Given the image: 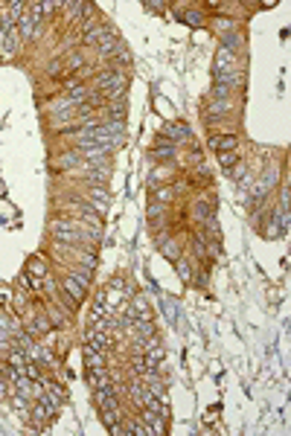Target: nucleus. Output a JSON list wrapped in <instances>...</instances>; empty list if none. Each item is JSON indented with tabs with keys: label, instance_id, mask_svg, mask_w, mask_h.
Masks as SVG:
<instances>
[{
	"label": "nucleus",
	"instance_id": "21",
	"mask_svg": "<svg viewBox=\"0 0 291 436\" xmlns=\"http://www.w3.org/2000/svg\"><path fill=\"white\" fill-rule=\"evenodd\" d=\"M119 419H122V416H119V407H108V410H102V422H105L108 428H114Z\"/></svg>",
	"mask_w": 291,
	"mask_h": 436
},
{
	"label": "nucleus",
	"instance_id": "8",
	"mask_svg": "<svg viewBox=\"0 0 291 436\" xmlns=\"http://www.w3.org/2000/svg\"><path fill=\"white\" fill-rule=\"evenodd\" d=\"M85 364H88V370H99V367H105V352H99V349H93V346L85 343Z\"/></svg>",
	"mask_w": 291,
	"mask_h": 436
},
{
	"label": "nucleus",
	"instance_id": "32",
	"mask_svg": "<svg viewBox=\"0 0 291 436\" xmlns=\"http://www.w3.org/2000/svg\"><path fill=\"white\" fill-rule=\"evenodd\" d=\"M178 276H180L183 282H189V279H192V268H189L186 262H178Z\"/></svg>",
	"mask_w": 291,
	"mask_h": 436
},
{
	"label": "nucleus",
	"instance_id": "12",
	"mask_svg": "<svg viewBox=\"0 0 291 436\" xmlns=\"http://www.w3.org/2000/svg\"><path fill=\"white\" fill-rule=\"evenodd\" d=\"M152 154H155V157H160V160H172V157H175V143H172V140H157V143H155V149H152Z\"/></svg>",
	"mask_w": 291,
	"mask_h": 436
},
{
	"label": "nucleus",
	"instance_id": "1",
	"mask_svg": "<svg viewBox=\"0 0 291 436\" xmlns=\"http://www.w3.org/2000/svg\"><path fill=\"white\" fill-rule=\"evenodd\" d=\"M18 47H21V35H18V29H15V26H3V38H0V53L6 55V58H12V55L18 53Z\"/></svg>",
	"mask_w": 291,
	"mask_h": 436
},
{
	"label": "nucleus",
	"instance_id": "29",
	"mask_svg": "<svg viewBox=\"0 0 291 436\" xmlns=\"http://www.w3.org/2000/svg\"><path fill=\"white\" fill-rule=\"evenodd\" d=\"M155 201H157V204H163V207H166V204H169V201H172V189H166V186H163V189H157V192H155Z\"/></svg>",
	"mask_w": 291,
	"mask_h": 436
},
{
	"label": "nucleus",
	"instance_id": "9",
	"mask_svg": "<svg viewBox=\"0 0 291 436\" xmlns=\"http://www.w3.org/2000/svg\"><path fill=\"white\" fill-rule=\"evenodd\" d=\"M163 134H166L169 140H192V131H189L186 125H180V122H169V125H163Z\"/></svg>",
	"mask_w": 291,
	"mask_h": 436
},
{
	"label": "nucleus",
	"instance_id": "20",
	"mask_svg": "<svg viewBox=\"0 0 291 436\" xmlns=\"http://www.w3.org/2000/svg\"><path fill=\"white\" fill-rule=\"evenodd\" d=\"M90 201H96V204H108L111 195H108L105 186H90Z\"/></svg>",
	"mask_w": 291,
	"mask_h": 436
},
{
	"label": "nucleus",
	"instance_id": "14",
	"mask_svg": "<svg viewBox=\"0 0 291 436\" xmlns=\"http://www.w3.org/2000/svg\"><path fill=\"white\" fill-rule=\"evenodd\" d=\"M210 149L230 152V149H236V137H233V134H227V137H210Z\"/></svg>",
	"mask_w": 291,
	"mask_h": 436
},
{
	"label": "nucleus",
	"instance_id": "13",
	"mask_svg": "<svg viewBox=\"0 0 291 436\" xmlns=\"http://www.w3.org/2000/svg\"><path fill=\"white\" fill-rule=\"evenodd\" d=\"M143 358H146V367H149V370H157V367L163 364V358H166V352H163L160 346H152L149 352H143Z\"/></svg>",
	"mask_w": 291,
	"mask_h": 436
},
{
	"label": "nucleus",
	"instance_id": "27",
	"mask_svg": "<svg viewBox=\"0 0 291 436\" xmlns=\"http://www.w3.org/2000/svg\"><path fill=\"white\" fill-rule=\"evenodd\" d=\"M166 177H169V166H160V169H155V172H152L149 183L155 186V183H160V180H166Z\"/></svg>",
	"mask_w": 291,
	"mask_h": 436
},
{
	"label": "nucleus",
	"instance_id": "34",
	"mask_svg": "<svg viewBox=\"0 0 291 436\" xmlns=\"http://www.w3.org/2000/svg\"><path fill=\"white\" fill-rule=\"evenodd\" d=\"M230 87H222V85H216V87H213V96H216V99H230Z\"/></svg>",
	"mask_w": 291,
	"mask_h": 436
},
{
	"label": "nucleus",
	"instance_id": "22",
	"mask_svg": "<svg viewBox=\"0 0 291 436\" xmlns=\"http://www.w3.org/2000/svg\"><path fill=\"white\" fill-rule=\"evenodd\" d=\"M111 434H114V436H125V434L134 436V422H122V419H119L114 428H111Z\"/></svg>",
	"mask_w": 291,
	"mask_h": 436
},
{
	"label": "nucleus",
	"instance_id": "25",
	"mask_svg": "<svg viewBox=\"0 0 291 436\" xmlns=\"http://www.w3.org/2000/svg\"><path fill=\"white\" fill-rule=\"evenodd\" d=\"M67 6V18L70 21H79L82 18V0H73V3H64Z\"/></svg>",
	"mask_w": 291,
	"mask_h": 436
},
{
	"label": "nucleus",
	"instance_id": "36",
	"mask_svg": "<svg viewBox=\"0 0 291 436\" xmlns=\"http://www.w3.org/2000/svg\"><path fill=\"white\" fill-rule=\"evenodd\" d=\"M230 177H236V180H242V177H247V169H245V163H239L236 169L230 172Z\"/></svg>",
	"mask_w": 291,
	"mask_h": 436
},
{
	"label": "nucleus",
	"instance_id": "11",
	"mask_svg": "<svg viewBox=\"0 0 291 436\" xmlns=\"http://www.w3.org/2000/svg\"><path fill=\"white\" fill-rule=\"evenodd\" d=\"M90 387H93V390L114 387V384H111V372H108L105 367H99V370H90Z\"/></svg>",
	"mask_w": 291,
	"mask_h": 436
},
{
	"label": "nucleus",
	"instance_id": "31",
	"mask_svg": "<svg viewBox=\"0 0 291 436\" xmlns=\"http://www.w3.org/2000/svg\"><path fill=\"white\" fill-rule=\"evenodd\" d=\"M85 64V55L82 53H70V58H67V67L70 70H76V67H82Z\"/></svg>",
	"mask_w": 291,
	"mask_h": 436
},
{
	"label": "nucleus",
	"instance_id": "4",
	"mask_svg": "<svg viewBox=\"0 0 291 436\" xmlns=\"http://www.w3.org/2000/svg\"><path fill=\"white\" fill-rule=\"evenodd\" d=\"M15 29H18L21 41H26V38H35V35H38V23L29 18V12H23V15H21V21H18V26H15Z\"/></svg>",
	"mask_w": 291,
	"mask_h": 436
},
{
	"label": "nucleus",
	"instance_id": "23",
	"mask_svg": "<svg viewBox=\"0 0 291 436\" xmlns=\"http://www.w3.org/2000/svg\"><path fill=\"white\" fill-rule=\"evenodd\" d=\"M79 262H82V271H96V256L93 253H79Z\"/></svg>",
	"mask_w": 291,
	"mask_h": 436
},
{
	"label": "nucleus",
	"instance_id": "18",
	"mask_svg": "<svg viewBox=\"0 0 291 436\" xmlns=\"http://www.w3.org/2000/svg\"><path fill=\"white\" fill-rule=\"evenodd\" d=\"M160 247H163V256H166V259H172V262H178V253H180V247H178V241H172V239H166V241H160Z\"/></svg>",
	"mask_w": 291,
	"mask_h": 436
},
{
	"label": "nucleus",
	"instance_id": "41",
	"mask_svg": "<svg viewBox=\"0 0 291 436\" xmlns=\"http://www.w3.org/2000/svg\"><path fill=\"white\" fill-rule=\"evenodd\" d=\"M58 70H61V61H58V58H56V61H53V64L47 67V73H50V76H56Z\"/></svg>",
	"mask_w": 291,
	"mask_h": 436
},
{
	"label": "nucleus",
	"instance_id": "38",
	"mask_svg": "<svg viewBox=\"0 0 291 436\" xmlns=\"http://www.w3.org/2000/svg\"><path fill=\"white\" fill-rule=\"evenodd\" d=\"M64 87H67V93H73V90L82 87V85H79V79H64Z\"/></svg>",
	"mask_w": 291,
	"mask_h": 436
},
{
	"label": "nucleus",
	"instance_id": "30",
	"mask_svg": "<svg viewBox=\"0 0 291 436\" xmlns=\"http://www.w3.org/2000/svg\"><path fill=\"white\" fill-rule=\"evenodd\" d=\"M219 163L224 166V169H233V163H236V152H222V154H219Z\"/></svg>",
	"mask_w": 291,
	"mask_h": 436
},
{
	"label": "nucleus",
	"instance_id": "7",
	"mask_svg": "<svg viewBox=\"0 0 291 436\" xmlns=\"http://www.w3.org/2000/svg\"><path fill=\"white\" fill-rule=\"evenodd\" d=\"M64 291H67V297H73L76 303H82V300H85V291H88V288H85V285H82L79 279H73V276L67 273V279H64Z\"/></svg>",
	"mask_w": 291,
	"mask_h": 436
},
{
	"label": "nucleus",
	"instance_id": "16",
	"mask_svg": "<svg viewBox=\"0 0 291 436\" xmlns=\"http://www.w3.org/2000/svg\"><path fill=\"white\" fill-rule=\"evenodd\" d=\"M41 384H44V392H50L53 398H56L58 404H64V390L58 387V384H53V381H47V378H41Z\"/></svg>",
	"mask_w": 291,
	"mask_h": 436
},
{
	"label": "nucleus",
	"instance_id": "19",
	"mask_svg": "<svg viewBox=\"0 0 291 436\" xmlns=\"http://www.w3.org/2000/svg\"><path fill=\"white\" fill-rule=\"evenodd\" d=\"M128 392H131V398H134V407H143V404H140V395H143L140 378H131V381H128Z\"/></svg>",
	"mask_w": 291,
	"mask_h": 436
},
{
	"label": "nucleus",
	"instance_id": "2",
	"mask_svg": "<svg viewBox=\"0 0 291 436\" xmlns=\"http://www.w3.org/2000/svg\"><path fill=\"white\" fill-rule=\"evenodd\" d=\"M93 401L99 404V410H108V407H119V395H116V387H102V390H93Z\"/></svg>",
	"mask_w": 291,
	"mask_h": 436
},
{
	"label": "nucleus",
	"instance_id": "37",
	"mask_svg": "<svg viewBox=\"0 0 291 436\" xmlns=\"http://www.w3.org/2000/svg\"><path fill=\"white\" fill-rule=\"evenodd\" d=\"M143 6H146V9H152V12L163 9V3H160V0H143Z\"/></svg>",
	"mask_w": 291,
	"mask_h": 436
},
{
	"label": "nucleus",
	"instance_id": "10",
	"mask_svg": "<svg viewBox=\"0 0 291 436\" xmlns=\"http://www.w3.org/2000/svg\"><path fill=\"white\" fill-rule=\"evenodd\" d=\"M233 64H236V53H230V50H219V58H216V73H230Z\"/></svg>",
	"mask_w": 291,
	"mask_h": 436
},
{
	"label": "nucleus",
	"instance_id": "15",
	"mask_svg": "<svg viewBox=\"0 0 291 436\" xmlns=\"http://www.w3.org/2000/svg\"><path fill=\"white\" fill-rule=\"evenodd\" d=\"M180 21L189 23V26H201V23H204V15H201L198 9H186V12H180Z\"/></svg>",
	"mask_w": 291,
	"mask_h": 436
},
{
	"label": "nucleus",
	"instance_id": "17",
	"mask_svg": "<svg viewBox=\"0 0 291 436\" xmlns=\"http://www.w3.org/2000/svg\"><path fill=\"white\" fill-rule=\"evenodd\" d=\"M227 110H233L230 99H216V102H210V116H219V113H227Z\"/></svg>",
	"mask_w": 291,
	"mask_h": 436
},
{
	"label": "nucleus",
	"instance_id": "24",
	"mask_svg": "<svg viewBox=\"0 0 291 436\" xmlns=\"http://www.w3.org/2000/svg\"><path fill=\"white\" fill-rule=\"evenodd\" d=\"M108 113H111L114 119H122V116H125V99H116V102H111V105H108Z\"/></svg>",
	"mask_w": 291,
	"mask_h": 436
},
{
	"label": "nucleus",
	"instance_id": "28",
	"mask_svg": "<svg viewBox=\"0 0 291 436\" xmlns=\"http://www.w3.org/2000/svg\"><path fill=\"white\" fill-rule=\"evenodd\" d=\"M23 372L29 375V381H41V370L35 367V361H26V367H23Z\"/></svg>",
	"mask_w": 291,
	"mask_h": 436
},
{
	"label": "nucleus",
	"instance_id": "40",
	"mask_svg": "<svg viewBox=\"0 0 291 436\" xmlns=\"http://www.w3.org/2000/svg\"><path fill=\"white\" fill-rule=\"evenodd\" d=\"M134 436H149V428L140 425V422H134Z\"/></svg>",
	"mask_w": 291,
	"mask_h": 436
},
{
	"label": "nucleus",
	"instance_id": "35",
	"mask_svg": "<svg viewBox=\"0 0 291 436\" xmlns=\"http://www.w3.org/2000/svg\"><path fill=\"white\" fill-rule=\"evenodd\" d=\"M163 213H166V210H163V204H157V201L149 207V218H157V216H163Z\"/></svg>",
	"mask_w": 291,
	"mask_h": 436
},
{
	"label": "nucleus",
	"instance_id": "3",
	"mask_svg": "<svg viewBox=\"0 0 291 436\" xmlns=\"http://www.w3.org/2000/svg\"><path fill=\"white\" fill-rule=\"evenodd\" d=\"M143 422L149 425V434H166V416H160V413H155V410H146L143 407Z\"/></svg>",
	"mask_w": 291,
	"mask_h": 436
},
{
	"label": "nucleus",
	"instance_id": "33",
	"mask_svg": "<svg viewBox=\"0 0 291 436\" xmlns=\"http://www.w3.org/2000/svg\"><path fill=\"white\" fill-rule=\"evenodd\" d=\"M70 276H73V279H79L85 288H90V273H88V271H70Z\"/></svg>",
	"mask_w": 291,
	"mask_h": 436
},
{
	"label": "nucleus",
	"instance_id": "5",
	"mask_svg": "<svg viewBox=\"0 0 291 436\" xmlns=\"http://www.w3.org/2000/svg\"><path fill=\"white\" fill-rule=\"evenodd\" d=\"M222 47H224V50H230V53L242 50V47H245V35H242V32H236V29L222 32Z\"/></svg>",
	"mask_w": 291,
	"mask_h": 436
},
{
	"label": "nucleus",
	"instance_id": "39",
	"mask_svg": "<svg viewBox=\"0 0 291 436\" xmlns=\"http://www.w3.org/2000/svg\"><path fill=\"white\" fill-rule=\"evenodd\" d=\"M29 271H32V273H44V265H41V259H32V262H29Z\"/></svg>",
	"mask_w": 291,
	"mask_h": 436
},
{
	"label": "nucleus",
	"instance_id": "6",
	"mask_svg": "<svg viewBox=\"0 0 291 436\" xmlns=\"http://www.w3.org/2000/svg\"><path fill=\"white\" fill-rule=\"evenodd\" d=\"M116 44H119V41H116L114 29H102V35H99V47H96V50H99V55H111L116 50Z\"/></svg>",
	"mask_w": 291,
	"mask_h": 436
},
{
	"label": "nucleus",
	"instance_id": "42",
	"mask_svg": "<svg viewBox=\"0 0 291 436\" xmlns=\"http://www.w3.org/2000/svg\"><path fill=\"white\" fill-rule=\"evenodd\" d=\"M6 392H9V390H6V381H3V375H0V398H6Z\"/></svg>",
	"mask_w": 291,
	"mask_h": 436
},
{
	"label": "nucleus",
	"instance_id": "26",
	"mask_svg": "<svg viewBox=\"0 0 291 436\" xmlns=\"http://www.w3.org/2000/svg\"><path fill=\"white\" fill-rule=\"evenodd\" d=\"M192 216L198 218V221H207V218H210V207H207L204 201H198V204L192 207Z\"/></svg>",
	"mask_w": 291,
	"mask_h": 436
}]
</instances>
